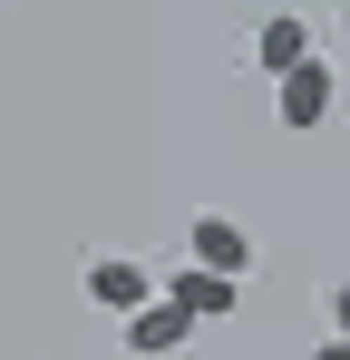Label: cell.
I'll list each match as a JSON object with an SVG mask.
<instances>
[{"mask_svg": "<svg viewBox=\"0 0 350 360\" xmlns=\"http://www.w3.org/2000/svg\"><path fill=\"white\" fill-rule=\"evenodd\" d=\"M78 292L98 302V311H117V321H127V311H146V302L166 292V283H156V273H146L136 253H98V263L78 273Z\"/></svg>", "mask_w": 350, "mask_h": 360, "instance_id": "obj_1", "label": "cell"}, {"mask_svg": "<svg viewBox=\"0 0 350 360\" xmlns=\"http://www.w3.org/2000/svg\"><path fill=\"white\" fill-rule=\"evenodd\" d=\"M273 88H283V127H292V136L331 127V108H341V78H331V59H302L292 78H273Z\"/></svg>", "mask_w": 350, "mask_h": 360, "instance_id": "obj_2", "label": "cell"}, {"mask_svg": "<svg viewBox=\"0 0 350 360\" xmlns=\"http://www.w3.org/2000/svg\"><path fill=\"white\" fill-rule=\"evenodd\" d=\"M185 331H195V311H185L175 292H156L146 311H127V351H136V360H166V351H185Z\"/></svg>", "mask_w": 350, "mask_h": 360, "instance_id": "obj_3", "label": "cell"}, {"mask_svg": "<svg viewBox=\"0 0 350 360\" xmlns=\"http://www.w3.org/2000/svg\"><path fill=\"white\" fill-rule=\"evenodd\" d=\"M185 253H195V263H214V273H233V283L253 273V234H243L233 214H195V224H185Z\"/></svg>", "mask_w": 350, "mask_h": 360, "instance_id": "obj_4", "label": "cell"}, {"mask_svg": "<svg viewBox=\"0 0 350 360\" xmlns=\"http://www.w3.org/2000/svg\"><path fill=\"white\" fill-rule=\"evenodd\" d=\"M302 59H321V39H311V20H263V30H253V68H263V78H292V68Z\"/></svg>", "mask_w": 350, "mask_h": 360, "instance_id": "obj_5", "label": "cell"}, {"mask_svg": "<svg viewBox=\"0 0 350 360\" xmlns=\"http://www.w3.org/2000/svg\"><path fill=\"white\" fill-rule=\"evenodd\" d=\"M166 292L185 302L195 321H224L233 302H243V283H233V273H214V263H185V273H166Z\"/></svg>", "mask_w": 350, "mask_h": 360, "instance_id": "obj_6", "label": "cell"}, {"mask_svg": "<svg viewBox=\"0 0 350 360\" xmlns=\"http://www.w3.org/2000/svg\"><path fill=\"white\" fill-rule=\"evenodd\" d=\"M331 331H350V283H341V292H331Z\"/></svg>", "mask_w": 350, "mask_h": 360, "instance_id": "obj_7", "label": "cell"}, {"mask_svg": "<svg viewBox=\"0 0 350 360\" xmlns=\"http://www.w3.org/2000/svg\"><path fill=\"white\" fill-rule=\"evenodd\" d=\"M311 360H350V331H331V341H321V351H311Z\"/></svg>", "mask_w": 350, "mask_h": 360, "instance_id": "obj_8", "label": "cell"}]
</instances>
